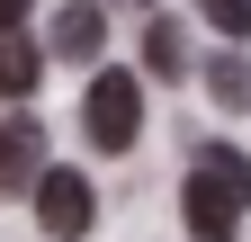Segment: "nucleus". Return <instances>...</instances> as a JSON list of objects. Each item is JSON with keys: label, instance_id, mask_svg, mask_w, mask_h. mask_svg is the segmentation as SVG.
<instances>
[{"label": "nucleus", "instance_id": "nucleus-1", "mask_svg": "<svg viewBox=\"0 0 251 242\" xmlns=\"http://www.w3.org/2000/svg\"><path fill=\"white\" fill-rule=\"evenodd\" d=\"M242 206H251V162L233 153V144H198L188 197H179L188 233H198V242H233V233H242Z\"/></svg>", "mask_w": 251, "mask_h": 242}, {"label": "nucleus", "instance_id": "nucleus-2", "mask_svg": "<svg viewBox=\"0 0 251 242\" xmlns=\"http://www.w3.org/2000/svg\"><path fill=\"white\" fill-rule=\"evenodd\" d=\"M81 117H90V144H99V153H135V135H144V81L135 72H99L90 99H81Z\"/></svg>", "mask_w": 251, "mask_h": 242}, {"label": "nucleus", "instance_id": "nucleus-3", "mask_svg": "<svg viewBox=\"0 0 251 242\" xmlns=\"http://www.w3.org/2000/svg\"><path fill=\"white\" fill-rule=\"evenodd\" d=\"M36 233L45 242H81L90 224H99V197H90V179L81 170H36Z\"/></svg>", "mask_w": 251, "mask_h": 242}, {"label": "nucleus", "instance_id": "nucleus-4", "mask_svg": "<svg viewBox=\"0 0 251 242\" xmlns=\"http://www.w3.org/2000/svg\"><path fill=\"white\" fill-rule=\"evenodd\" d=\"M36 170H45V135H36V117H9V126H0V189L27 197V189H36Z\"/></svg>", "mask_w": 251, "mask_h": 242}, {"label": "nucleus", "instance_id": "nucleus-5", "mask_svg": "<svg viewBox=\"0 0 251 242\" xmlns=\"http://www.w3.org/2000/svg\"><path fill=\"white\" fill-rule=\"evenodd\" d=\"M99 36H108V18L90 9V0H63L54 9V54L63 63H99Z\"/></svg>", "mask_w": 251, "mask_h": 242}, {"label": "nucleus", "instance_id": "nucleus-6", "mask_svg": "<svg viewBox=\"0 0 251 242\" xmlns=\"http://www.w3.org/2000/svg\"><path fill=\"white\" fill-rule=\"evenodd\" d=\"M144 72H152V81H179V72H188V27H179V18H152V27H144Z\"/></svg>", "mask_w": 251, "mask_h": 242}, {"label": "nucleus", "instance_id": "nucleus-7", "mask_svg": "<svg viewBox=\"0 0 251 242\" xmlns=\"http://www.w3.org/2000/svg\"><path fill=\"white\" fill-rule=\"evenodd\" d=\"M36 72H45L36 45H27V36H0V99H27V90H36Z\"/></svg>", "mask_w": 251, "mask_h": 242}, {"label": "nucleus", "instance_id": "nucleus-8", "mask_svg": "<svg viewBox=\"0 0 251 242\" xmlns=\"http://www.w3.org/2000/svg\"><path fill=\"white\" fill-rule=\"evenodd\" d=\"M206 90H215V108H251V63H242V54H215V63H206Z\"/></svg>", "mask_w": 251, "mask_h": 242}, {"label": "nucleus", "instance_id": "nucleus-9", "mask_svg": "<svg viewBox=\"0 0 251 242\" xmlns=\"http://www.w3.org/2000/svg\"><path fill=\"white\" fill-rule=\"evenodd\" d=\"M198 18L215 36H251V0H198Z\"/></svg>", "mask_w": 251, "mask_h": 242}, {"label": "nucleus", "instance_id": "nucleus-10", "mask_svg": "<svg viewBox=\"0 0 251 242\" xmlns=\"http://www.w3.org/2000/svg\"><path fill=\"white\" fill-rule=\"evenodd\" d=\"M36 9V0H0V36H18V18Z\"/></svg>", "mask_w": 251, "mask_h": 242}, {"label": "nucleus", "instance_id": "nucleus-11", "mask_svg": "<svg viewBox=\"0 0 251 242\" xmlns=\"http://www.w3.org/2000/svg\"><path fill=\"white\" fill-rule=\"evenodd\" d=\"M135 9H152V0H135Z\"/></svg>", "mask_w": 251, "mask_h": 242}]
</instances>
